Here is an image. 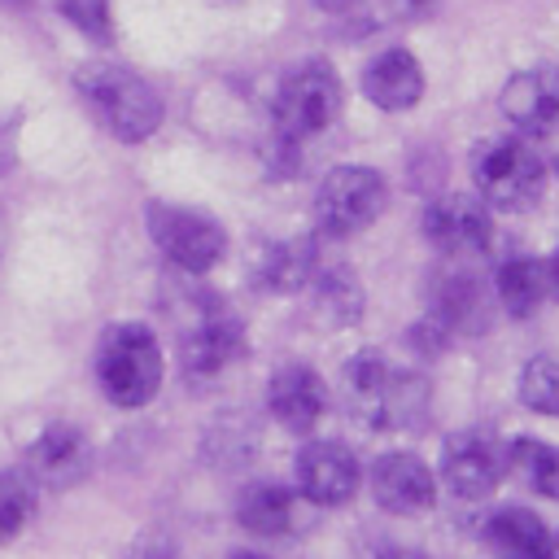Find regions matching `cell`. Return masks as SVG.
<instances>
[{"mask_svg":"<svg viewBox=\"0 0 559 559\" xmlns=\"http://www.w3.org/2000/svg\"><path fill=\"white\" fill-rule=\"evenodd\" d=\"M74 87L87 100V109L96 114V122L122 144H144L162 127V96L131 66L87 61L74 70Z\"/></svg>","mask_w":559,"mask_h":559,"instance_id":"cell-1","label":"cell"},{"mask_svg":"<svg viewBox=\"0 0 559 559\" xmlns=\"http://www.w3.org/2000/svg\"><path fill=\"white\" fill-rule=\"evenodd\" d=\"M345 406L367 428H415L428 415L424 376L393 371L380 354H358L345 367Z\"/></svg>","mask_w":559,"mask_h":559,"instance_id":"cell-2","label":"cell"},{"mask_svg":"<svg viewBox=\"0 0 559 559\" xmlns=\"http://www.w3.org/2000/svg\"><path fill=\"white\" fill-rule=\"evenodd\" d=\"M92 367H96L100 393L122 411L148 406L162 389V349H157V336L144 323L105 328L100 341H96Z\"/></svg>","mask_w":559,"mask_h":559,"instance_id":"cell-3","label":"cell"},{"mask_svg":"<svg viewBox=\"0 0 559 559\" xmlns=\"http://www.w3.org/2000/svg\"><path fill=\"white\" fill-rule=\"evenodd\" d=\"M472 179L480 201H489L493 210L520 214L542 201L546 162L524 135H489L472 148Z\"/></svg>","mask_w":559,"mask_h":559,"instance_id":"cell-4","label":"cell"},{"mask_svg":"<svg viewBox=\"0 0 559 559\" xmlns=\"http://www.w3.org/2000/svg\"><path fill=\"white\" fill-rule=\"evenodd\" d=\"M341 114V79L323 57H306L284 70L275 87V135L284 148L328 131Z\"/></svg>","mask_w":559,"mask_h":559,"instance_id":"cell-5","label":"cell"},{"mask_svg":"<svg viewBox=\"0 0 559 559\" xmlns=\"http://www.w3.org/2000/svg\"><path fill=\"white\" fill-rule=\"evenodd\" d=\"M144 227L148 240L157 245V253L188 271V275H205L223 262L227 253V231L214 214L192 210V205H175V201H148L144 205Z\"/></svg>","mask_w":559,"mask_h":559,"instance_id":"cell-6","label":"cell"},{"mask_svg":"<svg viewBox=\"0 0 559 559\" xmlns=\"http://www.w3.org/2000/svg\"><path fill=\"white\" fill-rule=\"evenodd\" d=\"M389 205V183L371 166H332L314 188V223L323 236L341 240L371 227Z\"/></svg>","mask_w":559,"mask_h":559,"instance_id":"cell-7","label":"cell"},{"mask_svg":"<svg viewBox=\"0 0 559 559\" xmlns=\"http://www.w3.org/2000/svg\"><path fill=\"white\" fill-rule=\"evenodd\" d=\"M424 240L445 258H480L493 240V218L485 201L467 192H450L424 210Z\"/></svg>","mask_w":559,"mask_h":559,"instance_id":"cell-8","label":"cell"},{"mask_svg":"<svg viewBox=\"0 0 559 559\" xmlns=\"http://www.w3.org/2000/svg\"><path fill=\"white\" fill-rule=\"evenodd\" d=\"M507 472V445H498L489 432H454L441 450V480L454 498H489Z\"/></svg>","mask_w":559,"mask_h":559,"instance_id":"cell-9","label":"cell"},{"mask_svg":"<svg viewBox=\"0 0 559 559\" xmlns=\"http://www.w3.org/2000/svg\"><path fill=\"white\" fill-rule=\"evenodd\" d=\"M297 493L314 507H345L358 493V459L341 441H310L293 459Z\"/></svg>","mask_w":559,"mask_h":559,"instance_id":"cell-10","label":"cell"},{"mask_svg":"<svg viewBox=\"0 0 559 559\" xmlns=\"http://www.w3.org/2000/svg\"><path fill=\"white\" fill-rule=\"evenodd\" d=\"M498 109L520 135L555 131L559 127V70L550 66L515 70L498 92Z\"/></svg>","mask_w":559,"mask_h":559,"instance_id":"cell-11","label":"cell"},{"mask_svg":"<svg viewBox=\"0 0 559 559\" xmlns=\"http://www.w3.org/2000/svg\"><path fill=\"white\" fill-rule=\"evenodd\" d=\"M371 498L389 515H419L437 502V476L419 454L389 450L371 463Z\"/></svg>","mask_w":559,"mask_h":559,"instance_id":"cell-12","label":"cell"},{"mask_svg":"<svg viewBox=\"0 0 559 559\" xmlns=\"http://www.w3.org/2000/svg\"><path fill=\"white\" fill-rule=\"evenodd\" d=\"M266 406L275 415L280 428L288 432H310L323 411H328V389H323V376L306 362H284L275 367L271 384H266Z\"/></svg>","mask_w":559,"mask_h":559,"instance_id":"cell-13","label":"cell"},{"mask_svg":"<svg viewBox=\"0 0 559 559\" xmlns=\"http://www.w3.org/2000/svg\"><path fill=\"white\" fill-rule=\"evenodd\" d=\"M362 96L384 109V114H402L415 109L424 100V66L411 48H384L362 66Z\"/></svg>","mask_w":559,"mask_h":559,"instance_id":"cell-14","label":"cell"},{"mask_svg":"<svg viewBox=\"0 0 559 559\" xmlns=\"http://www.w3.org/2000/svg\"><path fill=\"white\" fill-rule=\"evenodd\" d=\"M240 354V323L231 310L210 306L188 332H183V371L188 376H214Z\"/></svg>","mask_w":559,"mask_h":559,"instance_id":"cell-15","label":"cell"},{"mask_svg":"<svg viewBox=\"0 0 559 559\" xmlns=\"http://www.w3.org/2000/svg\"><path fill=\"white\" fill-rule=\"evenodd\" d=\"M485 546L493 559H555V537L528 507H498L485 520Z\"/></svg>","mask_w":559,"mask_h":559,"instance_id":"cell-16","label":"cell"},{"mask_svg":"<svg viewBox=\"0 0 559 559\" xmlns=\"http://www.w3.org/2000/svg\"><path fill=\"white\" fill-rule=\"evenodd\" d=\"M428 314H432L441 328H450V336H454V332H480L485 319H489V297H485V288H480L476 275H467V271H445V275H437V284H432V306H428Z\"/></svg>","mask_w":559,"mask_h":559,"instance_id":"cell-17","label":"cell"},{"mask_svg":"<svg viewBox=\"0 0 559 559\" xmlns=\"http://www.w3.org/2000/svg\"><path fill=\"white\" fill-rule=\"evenodd\" d=\"M493 293H498V306L511 319H528L550 297L546 262L542 258H507L498 266V275H493Z\"/></svg>","mask_w":559,"mask_h":559,"instance_id":"cell-18","label":"cell"},{"mask_svg":"<svg viewBox=\"0 0 559 559\" xmlns=\"http://www.w3.org/2000/svg\"><path fill=\"white\" fill-rule=\"evenodd\" d=\"M293 515H297V498L293 489L284 485H245L240 489V502H236V520L249 528V533H262V537H284L293 528Z\"/></svg>","mask_w":559,"mask_h":559,"instance_id":"cell-19","label":"cell"},{"mask_svg":"<svg viewBox=\"0 0 559 559\" xmlns=\"http://www.w3.org/2000/svg\"><path fill=\"white\" fill-rule=\"evenodd\" d=\"M319 271V245L314 240H280L262 253V266H258V280L271 288V293H297L314 280Z\"/></svg>","mask_w":559,"mask_h":559,"instance_id":"cell-20","label":"cell"},{"mask_svg":"<svg viewBox=\"0 0 559 559\" xmlns=\"http://www.w3.org/2000/svg\"><path fill=\"white\" fill-rule=\"evenodd\" d=\"M31 467L52 480V485H70L83 467H87V445H83V432L70 428V424H57L48 428L35 445H31Z\"/></svg>","mask_w":559,"mask_h":559,"instance_id":"cell-21","label":"cell"},{"mask_svg":"<svg viewBox=\"0 0 559 559\" xmlns=\"http://www.w3.org/2000/svg\"><path fill=\"white\" fill-rule=\"evenodd\" d=\"M507 472L542 493V498H559V445L555 441H542V437H515L507 445Z\"/></svg>","mask_w":559,"mask_h":559,"instance_id":"cell-22","label":"cell"},{"mask_svg":"<svg viewBox=\"0 0 559 559\" xmlns=\"http://www.w3.org/2000/svg\"><path fill=\"white\" fill-rule=\"evenodd\" d=\"M306 288H314V301H319V310L328 314V323H354L358 319V310H362V293H358V280L345 271V266H332V271H314V280L306 284Z\"/></svg>","mask_w":559,"mask_h":559,"instance_id":"cell-23","label":"cell"},{"mask_svg":"<svg viewBox=\"0 0 559 559\" xmlns=\"http://www.w3.org/2000/svg\"><path fill=\"white\" fill-rule=\"evenodd\" d=\"M35 515V476L26 467L0 472V546H9Z\"/></svg>","mask_w":559,"mask_h":559,"instance_id":"cell-24","label":"cell"},{"mask_svg":"<svg viewBox=\"0 0 559 559\" xmlns=\"http://www.w3.org/2000/svg\"><path fill=\"white\" fill-rule=\"evenodd\" d=\"M520 402L537 415H559V358L537 354L520 371Z\"/></svg>","mask_w":559,"mask_h":559,"instance_id":"cell-25","label":"cell"},{"mask_svg":"<svg viewBox=\"0 0 559 559\" xmlns=\"http://www.w3.org/2000/svg\"><path fill=\"white\" fill-rule=\"evenodd\" d=\"M57 13L87 35L92 44H114V9L109 0H57Z\"/></svg>","mask_w":559,"mask_h":559,"instance_id":"cell-26","label":"cell"},{"mask_svg":"<svg viewBox=\"0 0 559 559\" xmlns=\"http://www.w3.org/2000/svg\"><path fill=\"white\" fill-rule=\"evenodd\" d=\"M17 127H22V118L0 114V175H9L17 166Z\"/></svg>","mask_w":559,"mask_h":559,"instance_id":"cell-27","label":"cell"},{"mask_svg":"<svg viewBox=\"0 0 559 559\" xmlns=\"http://www.w3.org/2000/svg\"><path fill=\"white\" fill-rule=\"evenodd\" d=\"M546 280H550V297L559 301V249L546 258Z\"/></svg>","mask_w":559,"mask_h":559,"instance_id":"cell-28","label":"cell"},{"mask_svg":"<svg viewBox=\"0 0 559 559\" xmlns=\"http://www.w3.org/2000/svg\"><path fill=\"white\" fill-rule=\"evenodd\" d=\"M314 4H319L323 13H345V9H354L358 0H314Z\"/></svg>","mask_w":559,"mask_h":559,"instance_id":"cell-29","label":"cell"},{"mask_svg":"<svg viewBox=\"0 0 559 559\" xmlns=\"http://www.w3.org/2000/svg\"><path fill=\"white\" fill-rule=\"evenodd\" d=\"M380 559H424V555H415V550H389V555H380Z\"/></svg>","mask_w":559,"mask_h":559,"instance_id":"cell-30","label":"cell"},{"mask_svg":"<svg viewBox=\"0 0 559 559\" xmlns=\"http://www.w3.org/2000/svg\"><path fill=\"white\" fill-rule=\"evenodd\" d=\"M227 559H262V555H253V550H231Z\"/></svg>","mask_w":559,"mask_h":559,"instance_id":"cell-31","label":"cell"},{"mask_svg":"<svg viewBox=\"0 0 559 559\" xmlns=\"http://www.w3.org/2000/svg\"><path fill=\"white\" fill-rule=\"evenodd\" d=\"M4 4H31V0H4Z\"/></svg>","mask_w":559,"mask_h":559,"instance_id":"cell-32","label":"cell"},{"mask_svg":"<svg viewBox=\"0 0 559 559\" xmlns=\"http://www.w3.org/2000/svg\"><path fill=\"white\" fill-rule=\"evenodd\" d=\"M555 559H559V537H555Z\"/></svg>","mask_w":559,"mask_h":559,"instance_id":"cell-33","label":"cell"},{"mask_svg":"<svg viewBox=\"0 0 559 559\" xmlns=\"http://www.w3.org/2000/svg\"><path fill=\"white\" fill-rule=\"evenodd\" d=\"M555 170H559V166H555Z\"/></svg>","mask_w":559,"mask_h":559,"instance_id":"cell-34","label":"cell"}]
</instances>
